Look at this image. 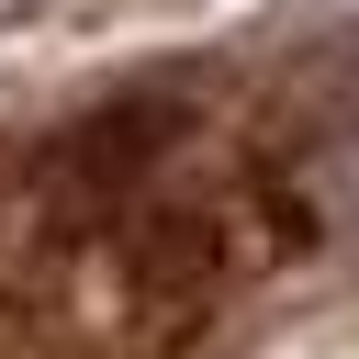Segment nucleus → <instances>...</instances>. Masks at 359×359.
I'll use <instances>...</instances> for the list:
<instances>
[{"label": "nucleus", "instance_id": "nucleus-1", "mask_svg": "<svg viewBox=\"0 0 359 359\" xmlns=\"http://www.w3.org/2000/svg\"><path fill=\"white\" fill-rule=\"evenodd\" d=\"M168 135H180V101H123L112 123H79V135L56 146V168H67V180H123V168L157 157Z\"/></svg>", "mask_w": 359, "mask_h": 359}, {"label": "nucleus", "instance_id": "nucleus-2", "mask_svg": "<svg viewBox=\"0 0 359 359\" xmlns=\"http://www.w3.org/2000/svg\"><path fill=\"white\" fill-rule=\"evenodd\" d=\"M292 191H303V213H314L325 236H359V135H337L325 157H303Z\"/></svg>", "mask_w": 359, "mask_h": 359}, {"label": "nucleus", "instance_id": "nucleus-3", "mask_svg": "<svg viewBox=\"0 0 359 359\" xmlns=\"http://www.w3.org/2000/svg\"><path fill=\"white\" fill-rule=\"evenodd\" d=\"M22 11H34V0H0V22H22Z\"/></svg>", "mask_w": 359, "mask_h": 359}]
</instances>
